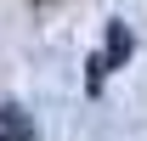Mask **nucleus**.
I'll list each match as a JSON object with an SVG mask.
<instances>
[{"label":"nucleus","mask_w":147,"mask_h":141,"mask_svg":"<svg viewBox=\"0 0 147 141\" xmlns=\"http://www.w3.org/2000/svg\"><path fill=\"white\" fill-rule=\"evenodd\" d=\"M125 56H130V28H125V23H113V28H108V56H96V62H91V90L102 85V73L119 68Z\"/></svg>","instance_id":"obj_1"},{"label":"nucleus","mask_w":147,"mask_h":141,"mask_svg":"<svg viewBox=\"0 0 147 141\" xmlns=\"http://www.w3.org/2000/svg\"><path fill=\"white\" fill-rule=\"evenodd\" d=\"M0 141H11V136H0Z\"/></svg>","instance_id":"obj_2"}]
</instances>
